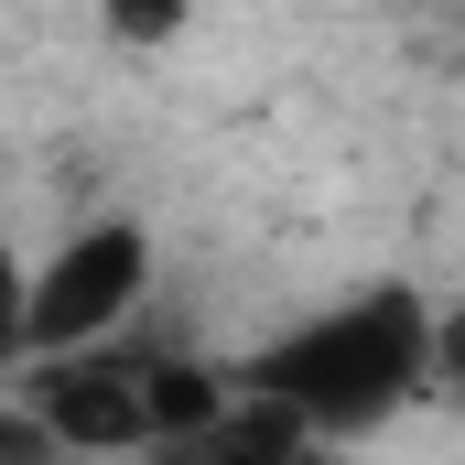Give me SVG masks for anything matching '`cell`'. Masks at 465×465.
<instances>
[{
	"mask_svg": "<svg viewBox=\"0 0 465 465\" xmlns=\"http://www.w3.org/2000/svg\"><path fill=\"white\" fill-rule=\"evenodd\" d=\"M11 336H22V260L0 249V368H11Z\"/></svg>",
	"mask_w": 465,
	"mask_h": 465,
	"instance_id": "cell-6",
	"label": "cell"
},
{
	"mask_svg": "<svg viewBox=\"0 0 465 465\" xmlns=\"http://www.w3.org/2000/svg\"><path fill=\"white\" fill-rule=\"evenodd\" d=\"M228 401V368L184 347H76V357H44L22 368V422L44 433V455H152L173 433H195L206 411Z\"/></svg>",
	"mask_w": 465,
	"mask_h": 465,
	"instance_id": "cell-2",
	"label": "cell"
},
{
	"mask_svg": "<svg viewBox=\"0 0 465 465\" xmlns=\"http://www.w3.org/2000/svg\"><path fill=\"white\" fill-rule=\"evenodd\" d=\"M152 465H325V444L292 422V411H271V401H249L228 379V401L195 422V433H173V444H152Z\"/></svg>",
	"mask_w": 465,
	"mask_h": 465,
	"instance_id": "cell-4",
	"label": "cell"
},
{
	"mask_svg": "<svg viewBox=\"0 0 465 465\" xmlns=\"http://www.w3.org/2000/svg\"><path fill=\"white\" fill-rule=\"evenodd\" d=\"M0 465H54V455H44V433H33L11 401H0Z\"/></svg>",
	"mask_w": 465,
	"mask_h": 465,
	"instance_id": "cell-5",
	"label": "cell"
},
{
	"mask_svg": "<svg viewBox=\"0 0 465 465\" xmlns=\"http://www.w3.org/2000/svg\"><path fill=\"white\" fill-rule=\"evenodd\" d=\"M422 368H433V303L411 282H379V292H347V303L282 325L271 347L238 357L228 379L249 401L292 411L314 444H347V433H379V422L411 411Z\"/></svg>",
	"mask_w": 465,
	"mask_h": 465,
	"instance_id": "cell-1",
	"label": "cell"
},
{
	"mask_svg": "<svg viewBox=\"0 0 465 465\" xmlns=\"http://www.w3.org/2000/svg\"><path fill=\"white\" fill-rule=\"evenodd\" d=\"M141 292H152V228L141 217H98V228H76L65 249H44L22 271V336H11V357L44 368V357L109 347L141 314Z\"/></svg>",
	"mask_w": 465,
	"mask_h": 465,
	"instance_id": "cell-3",
	"label": "cell"
}]
</instances>
